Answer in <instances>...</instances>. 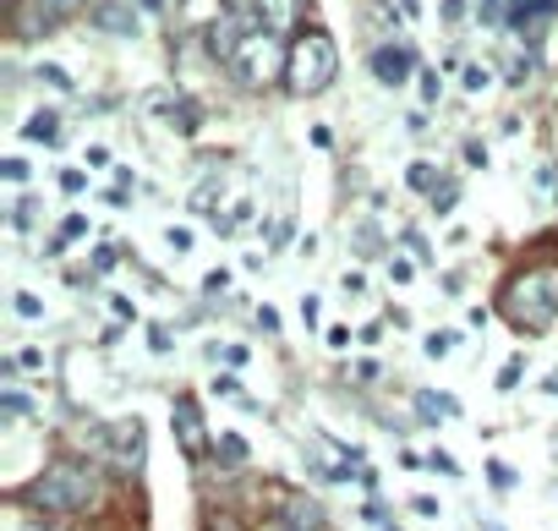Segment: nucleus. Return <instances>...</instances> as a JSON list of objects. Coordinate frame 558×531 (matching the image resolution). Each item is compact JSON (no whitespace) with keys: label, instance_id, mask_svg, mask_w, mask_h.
<instances>
[{"label":"nucleus","instance_id":"nucleus-1","mask_svg":"<svg viewBox=\"0 0 558 531\" xmlns=\"http://www.w3.org/2000/svg\"><path fill=\"white\" fill-rule=\"evenodd\" d=\"M23 498L45 515H88L99 504V471L77 455H61L23 487Z\"/></svg>","mask_w":558,"mask_h":531},{"label":"nucleus","instance_id":"nucleus-2","mask_svg":"<svg viewBox=\"0 0 558 531\" xmlns=\"http://www.w3.org/2000/svg\"><path fill=\"white\" fill-rule=\"evenodd\" d=\"M498 313L520 329V335H547L558 324V280L547 269H520L509 275V286L498 291Z\"/></svg>","mask_w":558,"mask_h":531},{"label":"nucleus","instance_id":"nucleus-3","mask_svg":"<svg viewBox=\"0 0 558 531\" xmlns=\"http://www.w3.org/2000/svg\"><path fill=\"white\" fill-rule=\"evenodd\" d=\"M335 72H340V50H335V39H329L324 28H302V34L291 39L286 88H291L296 99H313V94H324V88L335 83Z\"/></svg>","mask_w":558,"mask_h":531},{"label":"nucleus","instance_id":"nucleus-4","mask_svg":"<svg viewBox=\"0 0 558 531\" xmlns=\"http://www.w3.org/2000/svg\"><path fill=\"white\" fill-rule=\"evenodd\" d=\"M286 61H291V45H279V34H274V28H257V34H246V39H241V50H235L230 72H235L246 88H263V83H274L279 72H286Z\"/></svg>","mask_w":558,"mask_h":531},{"label":"nucleus","instance_id":"nucleus-5","mask_svg":"<svg viewBox=\"0 0 558 531\" xmlns=\"http://www.w3.org/2000/svg\"><path fill=\"white\" fill-rule=\"evenodd\" d=\"M170 427H175L186 460H203V455H208V427H203V411H197L192 395H175V400H170Z\"/></svg>","mask_w":558,"mask_h":531},{"label":"nucleus","instance_id":"nucleus-6","mask_svg":"<svg viewBox=\"0 0 558 531\" xmlns=\"http://www.w3.org/2000/svg\"><path fill=\"white\" fill-rule=\"evenodd\" d=\"M411 67H416V61H411L405 45H378V50H373V77H378L384 88H400V83L411 77Z\"/></svg>","mask_w":558,"mask_h":531},{"label":"nucleus","instance_id":"nucleus-7","mask_svg":"<svg viewBox=\"0 0 558 531\" xmlns=\"http://www.w3.org/2000/svg\"><path fill=\"white\" fill-rule=\"evenodd\" d=\"M105 449H110L121 466H143V422L132 417V422H116V427H105Z\"/></svg>","mask_w":558,"mask_h":531},{"label":"nucleus","instance_id":"nucleus-8","mask_svg":"<svg viewBox=\"0 0 558 531\" xmlns=\"http://www.w3.org/2000/svg\"><path fill=\"white\" fill-rule=\"evenodd\" d=\"M88 17H94L105 34H126V39L137 34V17H132V7H121V0H105V7H94Z\"/></svg>","mask_w":558,"mask_h":531},{"label":"nucleus","instance_id":"nucleus-9","mask_svg":"<svg viewBox=\"0 0 558 531\" xmlns=\"http://www.w3.org/2000/svg\"><path fill=\"white\" fill-rule=\"evenodd\" d=\"M509 7H514V12H509V23H514V28H536L542 17H553L558 0H509Z\"/></svg>","mask_w":558,"mask_h":531},{"label":"nucleus","instance_id":"nucleus-10","mask_svg":"<svg viewBox=\"0 0 558 531\" xmlns=\"http://www.w3.org/2000/svg\"><path fill=\"white\" fill-rule=\"evenodd\" d=\"M23 137H28V143H61V116H56V110H39V116H28Z\"/></svg>","mask_w":558,"mask_h":531},{"label":"nucleus","instance_id":"nucleus-11","mask_svg":"<svg viewBox=\"0 0 558 531\" xmlns=\"http://www.w3.org/2000/svg\"><path fill=\"white\" fill-rule=\"evenodd\" d=\"M214 395H225V400H235V406L257 411V400H246V389H241V378H235V373H219V378H214Z\"/></svg>","mask_w":558,"mask_h":531},{"label":"nucleus","instance_id":"nucleus-12","mask_svg":"<svg viewBox=\"0 0 558 531\" xmlns=\"http://www.w3.org/2000/svg\"><path fill=\"white\" fill-rule=\"evenodd\" d=\"M405 181H411L416 192H438V186H433V181H438V165H427V159H416V165L405 170Z\"/></svg>","mask_w":558,"mask_h":531},{"label":"nucleus","instance_id":"nucleus-13","mask_svg":"<svg viewBox=\"0 0 558 531\" xmlns=\"http://www.w3.org/2000/svg\"><path fill=\"white\" fill-rule=\"evenodd\" d=\"M77 236H88V219H83V214H72V219H66V225L56 230V241H50V252H61V246H72Z\"/></svg>","mask_w":558,"mask_h":531},{"label":"nucleus","instance_id":"nucleus-14","mask_svg":"<svg viewBox=\"0 0 558 531\" xmlns=\"http://www.w3.org/2000/svg\"><path fill=\"white\" fill-rule=\"evenodd\" d=\"M12 307H17V318H28V324H34V318H45V302H39L34 291H17V297H12Z\"/></svg>","mask_w":558,"mask_h":531},{"label":"nucleus","instance_id":"nucleus-15","mask_svg":"<svg viewBox=\"0 0 558 531\" xmlns=\"http://www.w3.org/2000/svg\"><path fill=\"white\" fill-rule=\"evenodd\" d=\"M214 444H219V455H225V460H230V466H241V460H246V444H241V438H235V433H219V438H214Z\"/></svg>","mask_w":558,"mask_h":531},{"label":"nucleus","instance_id":"nucleus-16","mask_svg":"<svg viewBox=\"0 0 558 531\" xmlns=\"http://www.w3.org/2000/svg\"><path fill=\"white\" fill-rule=\"evenodd\" d=\"M449 351H454V335H449V329H438V335H427V357H433V362H444Z\"/></svg>","mask_w":558,"mask_h":531},{"label":"nucleus","instance_id":"nucleus-17","mask_svg":"<svg viewBox=\"0 0 558 531\" xmlns=\"http://www.w3.org/2000/svg\"><path fill=\"white\" fill-rule=\"evenodd\" d=\"M487 482H493L498 493H509V487H514V471H509L504 460H487Z\"/></svg>","mask_w":558,"mask_h":531},{"label":"nucleus","instance_id":"nucleus-18","mask_svg":"<svg viewBox=\"0 0 558 531\" xmlns=\"http://www.w3.org/2000/svg\"><path fill=\"white\" fill-rule=\"evenodd\" d=\"M454 203H460V186H454V181H444V186L433 192V208H438V214H449Z\"/></svg>","mask_w":558,"mask_h":531},{"label":"nucleus","instance_id":"nucleus-19","mask_svg":"<svg viewBox=\"0 0 558 531\" xmlns=\"http://www.w3.org/2000/svg\"><path fill=\"white\" fill-rule=\"evenodd\" d=\"M520 373H525V357H509V362H504V373H498V389H514V384H520Z\"/></svg>","mask_w":558,"mask_h":531},{"label":"nucleus","instance_id":"nucleus-20","mask_svg":"<svg viewBox=\"0 0 558 531\" xmlns=\"http://www.w3.org/2000/svg\"><path fill=\"white\" fill-rule=\"evenodd\" d=\"M214 197H219V186H214V181H203V186L192 192V208H197V214H208V208H214Z\"/></svg>","mask_w":558,"mask_h":531},{"label":"nucleus","instance_id":"nucleus-21","mask_svg":"<svg viewBox=\"0 0 558 531\" xmlns=\"http://www.w3.org/2000/svg\"><path fill=\"white\" fill-rule=\"evenodd\" d=\"M203 531H241V520H235V515H230V509H214V515H208V526H203Z\"/></svg>","mask_w":558,"mask_h":531},{"label":"nucleus","instance_id":"nucleus-22","mask_svg":"<svg viewBox=\"0 0 558 531\" xmlns=\"http://www.w3.org/2000/svg\"><path fill=\"white\" fill-rule=\"evenodd\" d=\"M116 263H121V252H116V246H99V252H94V275H110Z\"/></svg>","mask_w":558,"mask_h":531},{"label":"nucleus","instance_id":"nucleus-23","mask_svg":"<svg viewBox=\"0 0 558 531\" xmlns=\"http://www.w3.org/2000/svg\"><path fill=\"white\" fill-rule=\"evenodd\" d=\"M165 241H170L175 252H192V230H186V225H170V230H165Z\"/></svg>","mask_w":558,"mask_h":531},{"label":"nucleus","instance_id":"nucleus-24","mask_svg":"<svg viewBox=\"0 0 558 531\" xmlns=\"http://www.w3.org/2000/svg\"><path fill=\"white\" fill-rule=\"evenodd\" d=\"M411 275H416V269H411L405 257H389V280H395V286H411Z\"/></svg>","mask_w":558,"mask_h":531},{"label":"nucleus","instance_id":"nucleus-25","mask_svg":"<svg viewBox=\"0 0 558 531\" xmlns=\"http://www.w3.org/2000/svg\"><path fill=\"white\" fill-rule=\"evenodd\" d=\"M487 83H493V77H487V67H465V88H471V94H482Z\"/></svg>","mask_w":558,"mask_h":531},{"label":"nucleus","instance_id":"nucleus-26","mask_svg":"<svg viewBox=\"0 0 558 531\" xmlns=\"http://www.w3.org/2000/svg\"><path fill=\"white\" fill-rule=\"evenodd\" d=\"M427 466H433V471H444V476H460V466H454L444 449H433V455H427Z\"/></svg>","mask_w":558,"mask_h":531},{"label":"nucleus","instance_id":"nucleus-27","mask_svg":"<svg viewBox=\"0 0 558 531\" xmlns=\"http://www.w3.org/2000/svg\"><path fill=\"white\" fill-rule=\"evenodd\" d=\"M476 12L482 23H504V0H476Z\"/></svg>","mask_w":558,"mask_h":531},{"label":"nucleus","instance_id":"nucleus-28","mask_svg":"<svg viewBox=\"0 0 558 531\" xmlns=\"http://www.w3.org/2000/svg\"><path fill=\"white\" fill-rule=\"evenodd\" d=\"M0 176H7V181H17V186H23V181H28V165H23V159H7V165H0Z\"/></svg>","mask_w":558,"mask_h":531},{"label":"nucleus","instance_id":"nucleus-29","mask_svg":"<svg viewBox=\"0 0 558 531\" xmlns=\"http://www.w3.org/2000/svg\"><path fill=\"white\" fill-rule=\"evenodd\" d=\"M39 77H45V83H50V88H72V77H66V72H61V67H39Z\"/></svg>","mask_w":558,"mask_h":531},{"label":"nucleus","instance_id":"nucleus-30","mask_svg":"<svg viewBox=\"0 0 558 531\" xmlns=\"http://www.w3.org/2000/svg\"><path fill=\"white\" fill-rule=\"evenodd\" d=\"M110 313H116V318H132V324H137V307H132V297H110Z\"/></svg>","mask_w":558,"mask_h":531},{"label":"nucleus","instance_id":"nucleus-31","mask_svg":"<svg viewBox=\"0 0 558 531\" xmlns=\"http://www.w3.org/2000/svg\"><path fill=\"white\" fill-rule=\"evenodd\" d=\"M17 367H28V373H39V367H45V351H34V346H28V351H17Z\"/></svg>","mask_w":558,"mask_h":531},{"label":"nucleus","instance_id":"nucleus-32","mask_svg":"<svg viewBox=\"0 0 558 531\" xmlns=\"http://www.w3.org/2000/svg\"><path fill=\"white\" fill-rule=\"evenodd\" d=\"M83 186H88V181H83V170H66V176H61V192H72V197H77Z\"/></svg>","mask_w":558,"mask_h":531},{"label":"nucleus","instance_id":"nucleus-33","mask_svg":"<svg viewBox=\"0 0 558 531\" xmlns=\"http://www.w3.org/2000/svg\"><path fill=\"white\" fill-rule=\"evenodd\" d=\"M225 286H230V275H225V269H214V275H208V280H203V291H208V297H219V291H225Z\"/></svg>","mask_w":558,"mask_h":531},{"label":"nucleus","instance_id":"nucleus-34","mask_svg":"<svg viewBox=\"0 0 558 531\" xmlns=\"http://www.w3.org/2000/svg\"><path fill=\"white\" fill-rule=\"evenodd\" d=\"M302 324L318 329V297H302Z\"/></svg>","mask_w":558,"mask_h":531},{"label":"nucleus","instance_id":"nucleus-35","mask_svg":"<svg viewBox=\"0 0 558 531\" xmlns=\"http://www.w3.org/2000/svg\"><path fill=\"white\" fill-rule=\"evenodd\" d=\"M422 99H427V105L438 99V72H422Z\"/></svg>","mask_w":558,"mask_h":531},{"label":"nucleus","instance_id":"nucleus-36","mask_svg":"<svg viewBox=\"0 0 558 531\" xmlns=\"http://www.w3.org/2000/svg\"><path fill=\"white\" fill-rule=\"evenodd\" d=\"M148 340H154V351H170V329H165V324H154Z\"/></svg>","mask_w":558,"mask_h":531},{"label":"nucleus","instance_id":"nucleus-37","mask_svg":"<svg viewBox=\"0 0 558 531\" xmlns=\"http://www.w3.org/2000/svg\"><path fill=\"white\" fill-rule=\"evenodd\" d=\"M411 509H416V515H438V498H427V493H416V498H411Z\"/></svg>","mask_w":558,"mask_h":531},{"label":"nucleus","instance_id":"nucleus-38","mask_svg":"<svg viewBox=\"0 0 558 531\" xmlns=\"http://www.w3.org/2000/svg\"><path fill=\"white\" fill-rule=\"evenodd\" d=\"M143 7H148V12H159V17H170V12L181 7V0H143Z\"/></svg>","mask_w":558,"mask_h":531},{"label":"nucleus","instance_id":"nucleus-39","mask_svg":"<svg viewBox=\"0 0 558 531\" xmlns=\"http://www.w3.org/2000/svg\"><path fill=\"white\" fill-rule=\"evenodd\" d=\"M444 17H449V23H460V17H465V0H444Z\"/></svg>","mask_w":558,"mask_h":531},{"label":"nucleus","instance_id":"nucleus-40","mask_svg":"<svg viewBox=\"0 0 558 531\" xmlns=\"http://www.w3.org/2000/svg\"><path fill=\"white\" fill-rule=\"evenodd\" d=\"M28 531H56V526H28Z\"/></svg>","mask_w":558,"mask_h":531},{"label":"nucleus","instance_id":"nucleus-41","mask_svg":"<svg viewBox=\"0 0 558 531\" xmlns=\"http://www.w3.org/2000/svg\"><path fill=\"white\" fill-rule=\"evenodd\" d=\"M384 531H400V526H389V520H384Z\"/></svg>","mask_w":558,"mask_h":531},{"label":"nucleus","instance_id":"nucleus-42","mask_svg":"<svg viewBox=\"0 0 558 531\" xmlns=\"http://www.w3.org/2000/svg\"><path fill=\"white\" fill-rule=\"evenodd\" d=\"M482 531H498V526H482Z\"/></svg>","mask_w":558,"mask_h":531}]
</instances>
